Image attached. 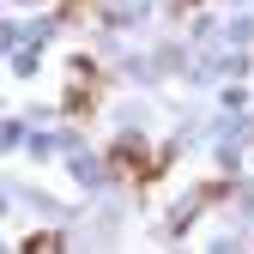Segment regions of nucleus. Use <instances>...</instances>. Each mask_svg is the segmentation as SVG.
Returning a JSON list of instances; mask_svg holds the SVG:
<instances>
[{
  "instance_id": "f03ea898",
  "label": "nucleus",
  "mask_w": 254,
  "mask_h": 254,
  "mask_svg": "<svg viewBox=\"0 0 254 254\" xmlns=\"http://www.w3.org/2000/svg\"><path fill=\"white\" fill-rule=\"evenodd\" d=\"M91 103H97V67L91 61H73V115H91Z\"/></svg>"
},
{
  "instance_id": "7ed1b4c3",
  "label": "nucleus",
  "mask_w": 254,
  "mask_h": 254,
  "mask_svg": "<svg viewBox=\"0 0 254 254\" xmlns=\"http://www.w3.org/2000/svg\"><path fill=\"white\" fill-rule=\"evenodd\" d=\"M18 248H24V254H55V248H61V236H55V230H37V236L18 242Z\"/></svg>"
},
{
  "instance_id": "f257e3e1",
  "label": "nucleus",
  "mask_w": 254,
  "mask_h": 254,
  "mask_svg": "<svg viewBox=\"0 0 254 254\" xmlns=\"http://www.w3.org/2000/svg\"><path fill=\"white\" fill-rule=\"evenodd\" d=\"M109 164H115V170H121L127 182H139V188H145V182H157V170H164V157H145V151H139V139H121Z\"/></svg>"
}]
</instances>
